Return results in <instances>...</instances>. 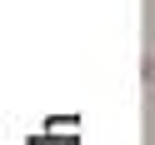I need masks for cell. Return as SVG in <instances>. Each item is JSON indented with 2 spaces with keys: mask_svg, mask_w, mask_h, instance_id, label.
<instances>
[{
  "mask_svg": "<svg viewBox=\"0 0 155 145\" xmlns=\"http://www.w3.org/2000/svg\"><path fill=\"white\" fill-rule=\"evenodd\" d=\"M150 80H155V60H150Z\"/></svg>",
  "mask_w": 155,
  "mask_h": 145,
  "instance_id": "6da1fadb",
  "label": "cell"
}]
</instances>
